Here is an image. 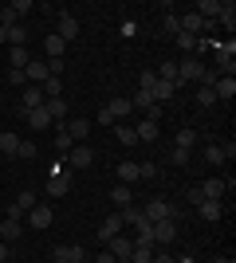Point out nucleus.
I'll return each mask as SVG.
<instances>
[{"label": "nucleus", "mask_w": 236, "mask_h": 263, "mask_svg": "<svg viewBox=\"0 0 236 263\" xmlns=\"http://www.w3.org/2000/svg\"><path fill=\"white\" fill-rule=\"evenodd\" d=\"M87 134H90V122H87V118H75V122L67 126V138H71V142H79V138H87Z\"/></svg>", "instance_id": "nucleus-26"}, {"label": "nucleus", "mask_w": 236, "mask_h": 263, "mask_svg": "<svg viewBox=\"0 0 236 263\" xmlns=\"http://www.w3.org/2000/svg\"><path fill=\"white\" fill-rule=\"evenodd\" d=\"M87 255H83V248L79 243H59L56 252H51V263H83Z\"/></svg>", "instance_id": "nucleus-5"}, {"label": "nucleus", "mask_w": 236, "mask_h": 263, "mask_svg": "<svg viewBox=\"0 0 236 263\" xmlns=\"http://www.w3.org/2000/svg\"><path fill=\"white\" fill-rule=\"evenodd\" d=\"M28 216V228H35V232H44V228H51V220H56V212L47 209V204H35L32 212H24Z\"/></svg>", "instance_id": "nucleus-4"}, {"label": "nucleus", "mask_w": 236, "mask_h": 263, "mask_svg": "<svg viewBox=\"0 0 236 263\" xmlns=\"http://www.w3.org/2000/svg\"><path fill=\"white\" fill-rule=\"evenodd\" d=\"M197 193H201V200H221L228 193V181H221V177H209L205 185H197Z\"/></svg>", "instance_id": "nucleus-6"}, {"label": "nucleus", "mask_w": 236, "mask_h": 263, "mask_svg": "<svg viewBox=\"0 0 236 263\" xmlns=\"http://www.w3.org/2000/svg\"><path fill=\"white\" fill-rule=\"evenodd\" d=\"M95 263H118V259H114L111 252H102V255H99V259H95Z\"/></svg>", "instance_id": "nucleus-51"}, {"label": "nucleus", "mask_w": 236, "mask_h": 263, "mask_svg": "<svg viewBox=\"0 0 236 263\" xmlns=\"http://www.w3.org/2000/svg\"><path fill=\"white\" fill-rule=\"evenodd\" d=\"M130 200H134V189H130V185H114V189H111V204H114L118 212L130 209Z\"/></svg>", "instance_id": "nucleus-13"}, {"label": "nucleus", "mask_w": 236, "mask_h": 263, "mask_svg": "<svg viewBox=\"0 0 236 263\" xmlns=\"http://www.w3.org/2000/svg\"><path fill=\"white\" fill-rule=\"evenodd\" d=\"M20 236H24V224H20V220H0V240H4V243H16Z\"/></svg>", "instance_id": "nucleus-16"}, {"label": "nucleus", "mask_w": 236, "mask_h": 263, "mask_svg": "<svg viewBox=\"0 0 236 263\" xmlns=\"http://www.w3.org/2000/svg\"><path fill=\"white\" fill-rule=\"evenodd\" d=\"M16 24H20V16H16L12 8H4V12H0V28H4V32H8V28H16Z\"/></svg>", "instance_id": "nucleus-39"}, {"label": "nucleus", "mask_w": 236, "mask_h": 263, "mask_svg": "<svg viewBox=\"0 0 236 263\" xmlns=\"http://www.w3.org/2000/svg\"><path fill=\"white\" fill-rule=\"evenodd\" d=\"M56 149H59V154H71V138H67V130H59V138H56Z\"/></svg>", "instance_id": "nucleus-44"}, {"label": "nucleus", "mask_w": 236, "mask_h": 263, "mask_svg": "<svg viewBox=\"0 0 236 263\" xmlns=\"http://www.w3.org/2000/svg\"><path fill=\"white\" fill-rule=\"evenodd\" d=\"M8 83H12V87H24L28 79H24V71H12V67H8Z\"/></svg>", "instance_id": "nucleus-45"}, {"label": "nucleus", "mask_w": 236, "mask_h": 263, "mask_svg": "<svg viewBox=\"0 0 236 263\" xmlns=\"http://www.w3.org/2000/svg\"><path fill=\"white\" fill-rule=\"evenodd\" d=\"M44 110L51 114V122H63V118H67V102H63V99H47Z\"/></svg>", "instance_id": "nucleus-25"}, {"label": "nucleus", "mask_w": 236, "mask_h": 263, "mask_svg": "<svg viewBox=\"0 0 236 263\" xmlns=\"http://www.w3.org/2000/svg\"><path fill=\"white\" fill-rule=\"evenodd\" d=\"M150 95H154V102H157V106H161V102H169V99H173V95H177V83H166V79H157Z\"/></svg>", "instance_id": "nucleus-18"}, {"label": "nucleus", "mask_w": 236, "mask_h": 263, "mask_svg": "<svg viewBox=\"0 0 236 263\" xmlns=\"http://www.w3.org/2000/svg\"><path fill=\"white\" fill-rule=\"evenodd\" d=\"M221 149H225V161H232V157H236V142H221Z\"/></svg>", "instance_id": "nucleus-49"}, {"label": "nucleus", "mask_w": 236, "mask_h": 263, "mask_svg": "<svg viewBox=\"0 0 236 263\" xmlns=\"http://www.w3.org/2000/svg\"><path fill=\"white\" fill-rule=\"evenodd\" d=\"M169 165H189V149H169Z\"/></svg>", "instance_id": "nucleus-41"}, {"label": "nucleus", "mask_w": 236, "mask_h": 263, "mask_svg": "<svg viewBox=\"0 0 236 263\" xmlns=\"http://www.w3.org/2000/svg\"><path fill=\"white\" fill-rule=\"evenodd\" d=\"M142 216H146L150 224H157V220H177V204H169V200H150L146 209H142Z\"/></svg>", "instance_id": "nucleus-2"}, {"label": "nucleus", "mask_w": 236, "mask_h": 263, "mask_svg": "<svg viewBox=\"0 0 236 263\" xmlns=\"http://www.w3.org/2000/svg\"><path fill=\"white\" fill-rule=\"evenodd\" d=\"M106 110H111V114H114V122H122V118H130V114H134V106H130V99H122V95L106 102Z\"/></svg>", "instance_id": "nucleus-19"}, {"label": "nucleus", "mask_w": 236, "mask_h": 263, "mask_svg": "<svg viewBox=\"0 0 236 263\" xmlns=\"http://www.w3.org/2000/svg\"><path fill=\"white\" fill-rule=\"evenodd\" d=\"M106 252H111L114 259H130V252H134V240H130V236H122V232H118L114 240H106Z\"/></svg>", "instance_id": "nucleus-7"}, {"label": "nucleus", "mask_w": 236, "mask_h": 263, "mask_svg": "<svg viewBox=\"0 0 236 263\" xmlns=\"http://www.w3.org/2000/svg\"><path fill=\"white\" fill-rule=\"evenodd\" d=\"M205 75V63L197 59V55H181V63H177V83H201Z\"/></svg>", "instance_id": "nucleus-1"}, {"label": "nucleus", "mask_w": 236, "mask_h": 263, "mask_svg": "<svg viewBox=\"0 0 236 263\" xmlns=\"http://www.w3.org/2000/svg\"><path fill=\"white\" fill-rule=\"evenodd\" d=\"M197 145V134L193 130H177V138H173V149H193Z\"/></svg>", "instance_id": "nucleus-31"}, {"label": "nucleus", "mask_w": 236, "mask_h": 263, "mask_svg": "<svg viewBox=\"0 0 236 263\" xmlns=\"http://www.w3.org/2000/svg\"><path fill=\"white\" fill-rule=\"evenodd\" d=\"M83 263H87V259H83Z\"/></svg>", "instance_id": "nucleus-58"}, {"label": "nucleus", "mask_w": 236, "mask_h": 263, "mask_svg": "<svg viewBox=\"0 0 236 263\" xmlns=\"http://www.w3.org/2000/svg\"><path fill=\"white\" fill-rule=\"evenodd\" d=\"M95 161V149L90 145H71V157H67V169H87Z\"/></svg>", "instance_id": "nucleus-9"}, {"label": "nucleus", "mask_w": 236, "mask_h": 263, "mask_svg": "<svg viewBox=\"0 0 236 263\" xmlns=\"http://www.w3.org/2000/svg\"><path fill=\"white\" fill-rule=\"evenodd\" d=\"M63 51H67V44H63V40L51 32V35L44 40V55H47V59H63Z\"/></svg>", "instance_id": "nucleus-20"}, {"label": "nucleus", "mask_w": 236, "mask_h": 263, "mask_svg": "<svg viewBox=\"0 0 236 263\" xmlns=\"http://www.w3.org/2000/svg\"><path fill=\"white\" fill-rule=\"evenodd\" d=\"M114 134H118V142L122 145H134L138 138H134V126H122V122H114Z\"/></svg>", "instance_id": "nucleus-33"}, {"label": "nucleus", "mask_w": 236, "mask_h": 263, "mask_svg": "<svg viewBox=\"0 0 236 263\" xmlns=\"http://www.w3.org/2000/svg\"><path fill=\"white\" fill-rule=\"evenodd\" d=\"M138 173H142V177H157V165H150V161H142V165H138Z\"/></svg>", "instance_id": "nucleus-48"}, {"label": "nucleus", "mask_w": 236, "mask_h": 263, "mask_svg": "<svg viewBox=\"0 0 236 263\" xmlns=\"http://www.w3.org/2000/svg\"><path fill=\"white\" fill-rule=\"evenodd\" d=\"M213 95H216V102H228V99H232V95H236V79L221 75V79H216V83H213Z\"/></svg>", "instance_id": "nucleus-15"}, {"label": "nucleus", "mask_w": 236, "mask_h": 263, "mask_svg": "<svg viewBox=\"0 0 236 263\" xmlns=\"http://www.w3.org/2000/svg\"><path fill=\"white\" fill-rule=\"evenodd\" d=\"M8 248H12V243H4V240H0V263L8 259Z\"/></svg>", "instance_id": "nucleus-52"}, {"label": "nucleus", "mask_w": 236, "mask_h": 263, "mask_svg": "<svg viewBox=\"0 0 236 263\" xmlns=\"http://www.w3.org/2000/svg\"><path fill=\"white\" fill-rule=\"evenodd\" d=\"M12 204H16V209H24V212H32L35 204H40V197H35L32 189H24V193H20V197H16V200H12Z\"/></svg>", "instance_id": "nucleus-29"}, {"label": "nucleus", "mask_w": 236, "mask_h": 263, "mask_svg": "<svg viewBox=\"0 0 236 263\" xmlns=\"http://www.w3.org/2000/svg\"><path fill=\"white\" fill-rule=\"evenodd\" d=\"M197 216L213 224V220H221V216H225V204H221V200H201V204H197Z\"/></svg>", "instance_id": "nucleus-14"}, {"label": "nucleus", "mask_w": 236, "mask_h": 263, "mask_svg": "<svg viewBox=\"0 0 236 263\" xmlns=\"http://www.w3.org/2000/svg\"><path fill=\"white\" fill-rule=\"evenodd\" d=\"M40 90H44V99H63V79H51V75H47V83Z\"/></svg>", "instance_id": "nucleus-28"}, {"label": "nucleus", "mask_w": 236, "mask_h": 263, "mask_svg": "<svg viewBox=\"0 0 236 263\" xmlns=\"http://www.w3.org/2000/svg\"><path fill=\"white\" fill-rule=\"evenodd\" d=\"M24 79H32V87H44L47 83V63L44 59H32V63L24 67Z\"/></svg>", "instance_id": "nucleus-11"}, {"label": "nucleus", "mask_w": 236, "mask_h": 263, "mask_svg": "<svg viewBox=\"0 0 236 263\" xmlns=\"http://www.w3.org/2000/svg\"><path fill=\"white\" fill-rule=\"evenodd\" d=\"M4 263H12V259H4Z\"/></svg>", "instance_id": "nucleus-57"}, {"label": "nucleus", "mask_w": 236, "mask_h": 263, "mask_svg": "<svg viewBox=\"0 0 236 263\" xmlns=\"http://www.w3.org/2000/svg\"><path fill=\"white\" fill-rule=\"evenodd\" d=\"M0 44H8V32H4V28H0Z\"/></svg>", "instance_id": "nucleus-54"}, {"label": "nucleus", "mask_w": 236, "mask_h": 263, "mask_svg": "<svg viewBox=\"0 0 236 263\" xmlns=\"http://www.w3.org/2000/svg\"><path fill=\"white\" fill-rule=\"evenodd\" d=\"M134 181H142L138 165L134 161H122V165H118V185H134Z\"/></svg>", "instance_id": "nucleus-21"}, {"label": "nucleus", "mask_w": 236, "mask_h": 263, "mask_svg": "<svg viewBox=\"0 0 236 263\" xmlns=\"http://www.w3.org/2000/svg\"><path fill=\"white\" fill-rule=\"evenodd\" d=\"M213 263H232V259H225V255H221V259H213Z\"/></svg>", "instance_id": "nucleus-55"}, {"label": "nucleus", "mask_w": 236, "mask_h": 263, "mask_svg": "<svg viewBox=\"0 0 236 263\" xmlns=\"http://www.w3.org/2000/svg\"><path fill=\"white\" fill-rule=\"evenodd\" d=\"M150 263H177V259H173V255L161 248V252H154V259H150Z\"/></svg>", "instance_id": "nucleus-47"}, {"label": "nucleus", "mask_w": 236, "mask_h": 263, "mask_svg": "<svg viewBox=\"0 0 236 263\" xmlns=\"http://www.w3.org/2000/svg\"><path fill=\"white\" fill-rule=\"evenodd\" d=\"M8 8H12V12H16V16H24V12H32V8H35V4H32V0H12Z\"/></svg>", "instance_id": "nucleus-43"}, {"label": "nucleus", "mask_w": 236, "mask_h": 263, "mask_svg": "<svg viewBox=\"0 0 236 263\" xmlns=\"http://www.w3.org/2000/svg\"><path fill=\"white\" fill-rule=\"evenodd\" d=\"M24 118H28V126H32V130H47V126H56V122H51V114H47L44 106H35V110H28V114H24Z\"/></svg>", "instance_id": "nucleus-17"}, {"label": "nucleus", "mask_w": 236, "mask_h": 263, "mask_svg": "<svg viewBox=\"0 0 236 263\" xmlns=\"http://www.w3.org/2000/svg\"><path fill=\"white\" fill-rule=\"evenodd\" d=\"M161 28H166V35H177V32H181V20H177V16H166V20H161Z\"/></svg>", "instance_id": "nucleus-42"}, {"label": "nucleus", "mask_w": 236, "mask_h": 263, "mask_svg": "<svg viewBox=\"0 0 236 263\" xmlns=\"http://www.w3.org/2000/svg\"><path fill=\"white\" fill-rule=\"evenodd\" d=\"M197 106H216V95H213V87H201V90H197Z\"/></svg>", "instance_id": "nucleus-36"}, {"label": "nucleus", "mask_w": 236, "mask_h": 263, "mask_svg": "<svg viewBox=\"0 0 236 263\" xmlns=\"http://www.w3.org/2000/svg\"><path fill=\"white\" fill-rule=\"evenodd\" d=\"M154 259V248H134L130 252V263H150Z\"/></svg>", "instance_id": "nucleus-38"}, {"label": "nucleus", "mask_w": 236, "mask_h": 263, "mask_svg": "<svg viewBox=\"0 0 236 263\" xmlns=\"http://www.w3.org/2000/svg\"><path fill=\"white\" fill-rule=\"evenodd\" d=\"M24 44H28V28H24V24L8 28V47H24Z\"/></svg>", "instance_id": "nucleus-30"}, {"label": "nucleus", "mask_w": 236, "mask_h": 263, "mask_svg": "<svg viewBox=\"0 0 236 263\" xmlns=\"http://www.w3.org/2000/svg\"><path fill=\"white\" fill-rule=\"evenodd\" d=\"M16 149H20V138H16V134H0V154L16 157Z\"/></svg>", "instance_id": "nucleus-27"}, {"label": "nucleus", "mask_w": 236, "mask_h": 263, "mask_svg": "<svg viewBox=\"0 0 236 263\" xmlns=\"http://www.w3.org/2000/svg\"><path fill=\"white\" fill-rule=\"evenodd\" d=\"M130 106H134V110H150V106H154V95H150V90H138L134 99H130Z\"/></svg>", "instance_id": "nucleus-34"}, {"label": "nucleus", "mask_w": 236, "mask_h": 263, "mask_svg": "<svg viewBox=\"0 0 236 263\" xmlns=\"http://www.w3.org/2000/svg\"><path fill=\"white\" fill-rule=\"evenodd\" d=\"M56 35L63 40V44H71V40L79 35V20L71 16V12H59V28H56Z\"/></svg>", "instance_id": "nucleus-8"}, {"label": "nucleus", "mask_w": 236, "mask_h": 263, "mask_svg": "<svg viewBox=\"0 0 236 263\" xmlns=\"http://www.w3.org/2000/svg\"><path fill=\"white\" fill-rule=\"evenodd\" d=\"M44 90H40V87H24V95H20V110H24V114H28V110H35V106H44Z\"/></svg>", "instance_id": "nucleus-12"}, {"label": "nucleus", "mask_w": 236, "mask_h": 263, "mask_svg": "<svg viewBox=\"0 0 236 263\" xmlns=\"http://www.w3.org/2000/svg\"><path fill=\"white\" fill-rule=\"evenodd\" d=\"M205 161L209 165H225V149H221V145H209V149H205Z\"/></svg>", "instance_id": "nucleus-35"}, {"label": "nucleus", "mask_w": 236, "mask_h": 263, "mask_svg": "<svg viewBox=\"0 0 236 263\" xmlns=\"http://www.w3.org/2000/svg\"><path fill=\"white\" fill-rule=\"evenodd\" d=\"M118 263H130V259H118Z\"/></svg>", "instance_id": "nucleus-56"}, {"label": "nucleus", "mask_w": 236, "mask_h": 263, "mask_svg": "<svg viewBox=\"0 0 236 263\" xmlns=\"http://www.w3.org/2000/svg\"><path fill=\"white\" fill-rule=\"evenodd\" d=\"M4 220H20V224H24V209H16V204H12V209H8V216H4Z\"/></svg>", "instance_id": "nucleus-50"}, {"label": "nucleus", "mask_w": 236, "mask_h": 263, "mask_svg": "<svg viewBox=\"0 0 236 263\" xmlns=\"http://www.w3.org/2000/svg\"><path fill=\"white\" fill-rule=\"evenodd\" d=\"M177 20H181V32H189V35H197L205 28V20L197 16V12H185V16H177Z\"/></svg>", "instance_id": "nucleus-22"}, {"label": "nucleus", "mask_w": 236, "mask_h": 263, "mask_svg": "<svg viewBox=\"0 0 236 263\" xmlns=\"http://www.w3.org/2000/svg\"><path fill=\"white\" fill-rule=\"evenodd\" d=\"M16 157H24V161H28V157H35V142L20 138V149H16Z\"/></svg>", "instance_id": "nucleus-40"}, {"label": "nucleus", "mask_w": 236, "mask_h": 263, "mask_svg": "<svg viewBox=\"0 0 236 263\" xmlns=\"http://www.w3.org/2000/svg\"><path fill=\"white\" fill-rule=\"evenodd\" d=\"M122 228H126V224H122V216H118V212H111V216H106V220L99 224V240H114V236H118Z\"/></svg>", "instance_id": "nucleus-10"}, {"label": "nucleus", "mask_w": 236, "mask_h": 263, "mask_svg": "<svg viewBox=\"0 0 236 263\" xmlns=\"http://www.w3.org/2000/svg\"><path fill=\"white\" fill-rule=\"evenodd\" d=\"M134 138H138V142H157V122L142 118V122H138V130H134Z\"/></svg>", "instance_id": "nucleus-24"}, {"label": "nucleus", "mask_w": 236, "mask_h": 263, "mask_svg": "<svg viewBox=\"0 0 236 263\" xmlns=\"http://www.w3.org/2000/svg\"><path fill=\"white\" fill-rule=\"evenodd\" d=\"M99 126H114V114L106 106H99Z\"/></svg>", "instance_id": "nucleus-46"}, {"label": "nucleus", "mask_w": 236, "mask_h": 263, "mask_svg": "<svg viewBox=\"0 0 236 263\" xmlns=\"http://www.w3.org/2000/svg\"><path fill=\"white\" fill-rule=\"evenodd\" d=\"M177 263H197V259H193V255H181V259Z\"/></svg>", "instance_id": "nucleus-53"}, {"label": "nucleus", "mask_w": 236, "mask_h": 263, "mask_svg": "<svg viewBox=\"0 0 236 263\" xmlns=\"http://www.w3.org/2000/svg\"><path fill=\"white\" fill-rule=\"evenodd\" d=\"M154 83H157V71H142L138 75V90H154Z\"/></svg>", "instance_id": "nucleus-37"}, {"label": "nucleus", "mask_w": 236, "mask_h": 263, "mask_svg": "<svg viewBox=\"0 0 236 263\" xmlns=\"http://www.w3.org/2000/svg\"><path fill=\"white\" fill-rule=\"evenodd\" d=\"M197 16H201V20H209V16H221V0H201V4H197Z\"/></svg>", "instance_id": "nucleus-32"}, {"label": "nucleus", "mask_w": 236, "mask_h": 263, "mask_svg": "<svg viewBox=\"0 0 236 263\" xmlns=\"http://www.w3.org/2000/svg\"><path fill=\"white\" fill-rule=\"evenodd\" d=\"M8 59H12V71H24V67L32 63V55H28V47H8Z\"/></svg>", "instance_id": "nucleus-23"}, {"label": "nucleus", "mask_w": 236, "mask_h": 263, "mask_svg": "<svg viewBox=\"0 0 236 263\" xmlns=\"http://www.w3.org/2000/svg\"><path fill=\"white\" fill-rule=\"evenodd\" d=\"M150 232H154V243H157V248H169V243L177 240V220H157Z\"/></svg>", "instance_id": "nucleus-3"}]
</instances>
